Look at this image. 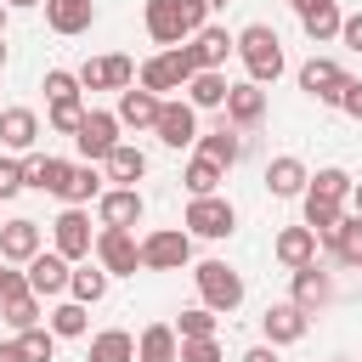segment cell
I'll return each instance as SVG.
<instances>
[{
    "instance_id": "obj_1",
    "label": "cell",
    "mask_w": 362,
    "mask_h": 362,
    "mask_svg": "<svg viewBox=\"0 0 362 362\" xmlns=\"http://www.w3.org/2000/svg\"><path fill=\"white\" fill-rule=\"evenodd\" d=\"M141 23H147V34L170 51V45H187L192 34L209 28V0H147V6H141Z\"/></svg>"
},
{
    "instance_id": "obj_2",
    "label": "cell",
    "mask_w": 362,
    "mask_h": 362,
    "mask_svg": "<svg viewBox=\"0 0 362 362\" xmlns=\"http://www.w3.org/2000/svg\"><path fill=\"white\" fill-rule=\"evenodd\" d=\"M238 62L249 68V85H272L288 62H283V40H277V28L272 23H249V28H238Z\"/></svg>"
},
{
    "instance_id": "obj_3",
    "label": "cell",
    "mask_w": 362,
    "mask_h": 362,
    "mask_svg": "<svg viewBox=\"0 0 362 362\" xmlns=\"http://www.w3.org/2000/svg\"><path fill=\"white\" fill-rule=\"evenodd\" d=\"M192 74H198L192 51H187V45H170V51H158V57H147V62L136 68V85L153 90V96H164V90H187Z\"/></svg>"
},
{
    "instance_id": "obj_4",
    "label": "cell",
    "mask_w": 362,
    "mask_h": 362,
    "mask_svg": "<svg viewBox=\"0 0 362 362\" xmlns=\"http://www.w3.org/2000/svg\"><path fill=\"white\" fill-rule=\"evenodd\" d=\"M192 260V232L187 226H158L141 238V272H181Z\"/></svg>"
},
{
    "instance_id": "obj_5",
    "label": "cell",
    "mask_w": 362,
    "mask_h": 362,
    "mask_svg": "<svg viewBox=\"0 0 362 362\" xmlns=\"http://www.w3.org/2000/svg\"><path fill=\"white\" fill-rule=\"evenodd\" d=\"M192 283H198V300H204L209 311H238V305H243V277H238L226 260H204V266L192 272Z\"/></svg>"
},
{
    "instance_id": "obj_6",
    "label": "cell",
    "mask_w": 362,
    "mask_h": 362,
    "mask_svg": "<svg viewBox=\"0 0 362 362\" xmlns=\"http://www.w3.org/2000/svg\"><path fill=\"white\" fill-rule=\"evenodd\" d=\"M192 238H209V243H221V238H232L238 232V209L221 198V192H209V198H192L187 204V221H181Z\"/></svg>"
},
{
    "instance_id": "obj_7",
    "label": "cell",
    "mask_w": 362,
    "mask_h": 362,
    "mask_svg": "<svg viewBox=\"0 0 362 362\" xmlns=\"http://www.w3.org/2000/svg\"><path fill=\"white\" fill-rule=\"evenodd\" d=\"M51 249L62 255V260H90V249H96V232H90V215L85 209H62L57 221H51Z\"/></svg>"
},
{
    "instance_id": "obj_8",
    "label": "cell",
    "mask_w": 362,
    "mask_h": 362,
    "mask_svg": "<svg viewBox=\"0 0 362 362\" xmlns=\"http://www.w3.org/2000/svg\"><path fill=\"white\" fill-rule=\"evenodd\" d=\"M96 266L107 277H136L141 272V243L130 232H119V226H102L96 232Z\"/></svg>"
},
{
    "instance_id": "obj_9",
    "label": "cell",
    "mask_w": 362,
    "mask_h": 362,
    "mask_svg": "<svg viewBox=\"0 0 362 362\" xmlns=\"http://www.w3.org/2000/svg\"><path fill=\"white\" fill-rule=\"evenodd\" d=\"M345 85H351V74H345L334 57H311V62L300 68V90H305L311 102H322V107H339Z\"/></svg>"
},
{
    "instance_id": "obj_10",
    "label": "cell",
    "mask_w": 362,
    "mask_h": 362,
    "mask_svg": "<svg viewBox=\"0 0 362 362\" xmlns=\"http://www.w3.org/2000/svg\"><path fill=\"white\" fill-rule=\"evenodd\" d=\"M74 147H79V158H85V164H107V153L119 147V113L90 107V113H85V124H79V136H74Z\"/></svg>"
},
{
    "instance_id": "obj_11",
    "label": "cell",
    "mask_w": 362,
    "mask_h": 362,
    "mask_svg": "<svg viewBox=\"0 0 362 362\" xmlns=\"http://www.w3.org/2000/svg\"><path fill=\"white\" fill-rule=\"evenodd\" d=\"M28 288L40 294V300H57V294H68V277H74V260H62L57 249H40L28 266Z\"/></svg>"
},
{
    "instance_id": "obj_12",
    "label": "cell",
    "mask_w": 362,
    "mask_h": 362,
    "mask_svg": "<svg viewBox=\"0 0 362 362\" xmlns=\"http://www.w3.org/2000/svg\"><path fill=\"white\" fill-rule=\"evenodd\" d=\"M305 328H311V317H305L294 300H277V305H266V317H260L266 345H300V339H305Z\"/></svg>"
},
{
    "instance_id": "obj_13",
    "label": "cell",
    "mask_w": 362,
    "mask_h": 362,
    "mask_svg": "<svg viewBox=\"0 0 362 362\" xmlns=\"http://www.w3.org/2000/svg\"><path fill=\"white\" fill-rule=\"evenodd\" d=\"M153 130H158V141L175 147V153H181V147H198V107H192V102H164V113H158Z\"/></svg>"
},
{
    "instance_id": "obj_14",
    "label": "cell",
    "mask_w": 362,
    "mask_h": 362,
    "mask_svg": "<svg viewBox=\"0 0 362 362\" xmlns=\"http://www.w3.org/2000/svg\"><path fill=\"white\" fill-rule=\"evenodd\" d=\"M141 215H147V204H141V192H136V187H107V192L96 198V221H102V226L130 232Z\"/></svg>"
},
{
    "instance_id": "obj_15",
    "label": "cell",
    "mask_w": 362,
    "mask_h": 362,
    "mask_svg": "<svg viewBox=\"0 0 362 362\" xmlns=\"http://www.w3.org/2000/svg\"><path fill=\"white\" fill-rule=\"evenodd\" d=\"M79 85L85 90H130L136 85V62L130 57H96L79 68Z\"/></svg>"
},
{
    "instance_id": "obj_16",
    "label": "cell",
    "mask_w": 362,
    "mask_h": 362,
    "mask_svg": "<svg viewBox=\"0 0 362 362\" xmlns=\"http://www.w3.org/2000/svg\"><path fill=\"white\" fill-rule=\"evenodd\" d=\"M68 175H74V164H68V158H51V153H23V187H34V192H57V198H62Z\"/></svg>"
},
{
    "instance_id": "obj_17",
    "label": "cell",
    "mask_w": 362,
    "mask_h": 362,
    "mask_svg": "<svg viewBox=\"0 0 362 362\" xmlns=\"http://www.w3.org/2000/svg\"><path fill=\"white\" fill-rule=\"evenodd\" d=\"M294 11H300V28H305V40H317V45L339 40V28H345V11H339V0H300Z\"/></svg>"
},
{
    "instance_id": "obj_18",
    "label": "cell",
    "mask_w": 362,
    "mask_h": 362,
    "mask_svg": "<svg viewBox=\"0 0 362 362\" xmlns=\"http://www.w3.org/2000/svg\"><path fill=\"white\" fill-rule=\"evenodd\" d=\"M221 119H226V124H238V130H255V124L266 119V90H260V85H249V79H243V85H232V90H226Z\"/></svg>"
},
{
    "instance_id": "obj_19",
    "label": "cell",
    "mask_w": 362,
    "mask_h": 362,
    "mask_svg": "<svg viewBox=\"0 0 362 362\" xmlns=\"http://www.w3.org/2000/svg\"><path fill=\"white\" fill-rule=\"evenodd\" d=\"M305 187H311V170H305L294 153H277V158L266 164V192H272V198H305Z\"/></svg>"
},
{
    "instance_id": "obj_20",
    "label": "cell",
    "mask_w": 362,
    "mask_h": 362,
    "mask_svg": "<svg viewBox=\"0 0 362 362\" xmlns=\"http://www.w3.org/2000/svg\"><path fill=\"white\" fill-rule=\"evenodd\" d=\"M272 255H277V266H288V272H300V266H311L317 260V232L300 221V226H283L277 238H272Z\"/></svg>"
},
{
    "instance_id": "obj_21",
    "label": "cell",
    "mask_w": 362,
    "mask_h": 362,
    "mask_svg": "<svg viewBox=\"0 0 362 362\" xmlns=\"http://www.w3.org/2000/svg\"><path fill=\"white\" fill-rule=\"evenodd\" d=\"M288 277H294V305H300L305 317H317V311L334 300V277H328L317 260H311V266H300V272H288Z\"/></svg>"
},
{
    "instance_id": "obj_22",
    "label": "cell",
    "mask_w": 362,
    "mask_h": 362,
    "mask_svg": "<svg viewBox=\"0 0 362 362\" xmlns=\"http://www.w3.org/2000/svg\"><path fill=\"white\" fill-rule=\"evenodd\" d=\"M34 255H40V221H28V215L6 221V226H0V260H11V266H28Z\"/></svg>"
},
{
    "instance_id": "obj_23",
    "label": "cell",
    "mask_w": 362,
    "mask_h": 362,
    "mask_svg": "<svg viewBox=\"0 0 362 362\" xmlns=\"http://www.w3.org/2000/svg\"><path fill=\"white\" fill-rule=\"evenodd\" d=\"M34 141H40V113L34 107H0V147L34 153Z\"/></svg>"
},
{
    "instance_id": "obj_24",
    "label": "cell",
    "mask_w": 362,
    "mask_h": 362,
    "mask_svg": "<svg viewBox=\"0 0 362 362\" xmlns=\"http://www.w3.org/2000/svg\"><path fill=\"white\" fill-rule=\"evenodd\" d=\"M187 51H192V62H198V68H226V57H238V34H226L221 23H209L204 34H192V40H187Z\"/></svg>"
},
{
    "instance_id": "obj_25",
    "label": "cell",
    "mask_w": 362,
    "mask_h": 362,
    "mask_svg": "<svg viewBox=\"0 0 362 362\" xmlns=\"http://www.w3.org/2000/svg\"><path fill=\"white\" fill-rule=\"evenodd\" d=\"M113 113H119V124H130V130H153L158 113H164V96L130 85V90H119V107H113Z\"/></svg>"
},
{
    "instance_id": "obj_26",
    "label": "cell",
    "mask_w": 362,
    "mask_h": 362,
    "mask_svg": "<svg viewBox=\"0 0 362 362\" xmlns=\"http://www.w3.org/2000/svg\"><path fill=\"white\" fill-rule=\"evenodd\" d=\"M45 23L51 34H85L96 23V0H45Z\"/></svg>"
},
{
    "instance_id": "obj_27",
    "label": "cell",
    "mask_w": 362,
    "mask_h": 362,
    "mask_svg": "<svg viewBox=\"0 0 362 362\" xmlns=\"http://www.w3.org/2000/svg\"><path fill=\"white\" fill-rule=\"evenodd\" d=\"M136 362H181V334H175L170 322L141 328V339H136Z\"/></svg>"
},
{
    "instance_id": "obj_28",
    "label": "cell",
    "mask_w": 362,
    "mask_h": 362,
    "mask_svg": "<svg viewBox=\"0 0 362 362\" xmlns=\"http://www.w3.org/2000/svg\"><path fill=\"white\" fill-rule=\"evenodd\" d=\"M198 153H204V158H215L221 170H232V164L243 158V136H238V124H226V119H221L209 136H198Z\"/></svg>"
},
{
    "instance_id": "obj_29",
    "label": "cell",
    "mask_w": 362,
    "mask_h": 362,
    "mask_svg": "<svg viewBox=\"0 0 362 362\" xmlns=\"http://www.w3.org/2000/svg\"><path fill=\"white\" fill-rule=\"evenodd\" d=\"M85 362H136V339L124 328H102V334H90Z\"/></svg>"
},
{
    "instance_id": "obj_30",
    "label": "cell",
    "mask_w": 362,
    "mask_h": 362,
    "mask_svg": "<svg viewBox=\"0 0 362 362\" xmlns=\"http://www.w3.org/2000/svg\"><path fill=\"white\" fill-rule=\"evenodd\" d=\"M226 90H232V85H226L221 68H198L192 85H187V102H192V107H226Z\"/></svg>"
},
{
    "instance_id": "obj_31",
    "label": "cell",
    "mask_w": 362,
    "mask_h": 362,
    "mask_svg": "<svg viewBox=\"0 0 362 362\" xmlns=\"http://www.w3.org/2000/svg\"><path fill=\"white\" fill-rule=\"evenodd\" d=\"M147 175V153L141 147H130V141H119L113 153H107V181H119V187H136Z\"/></svg>"
},
{
    "instance_id": "obj_32",
    "label": "cell",
    "mask_w": 362,
    "mask_h": 362,
    "mask_svg": "<svg viewBox=\"0 0 362 362\" xmlns=\"http://www.w3.org/2000/svg\"><path fill=\"white\" fill-rule=\"evenodd\" d=\"M221 181H226V170H221L215 158H204V153H192V164H187V175H181V187H187L192 198H209V192H221Z\"/></svg>"
},
{
    "instance_id": "obj_33",
    "label": "cell",
    "mask_w": 362,
    "mask_h": 362,
    "mask_svg": "<svg viewBox=\"0 0 362 362\" xmlns=\"http://www.w3.org/2000/svg\"><path fill=\"white\" fill-rule=\"evenodd\" d=\"M107 187H102V175H96V164H74V175H68V187H62V204L68 209H85L90 198H102Z\"/></svg>"
},
{
    "instance_id": "obj_34",
    "label": "cell",
    "mask_w": 362,
    "mask_h": 362,
    "mask_svg": "<svg viewBox=\"0 0 362 362\" xmlns=\"http://www.w3.org/2000/svg\"><path fill=\"white\" fill-rule=\"evenodd\" d=\"M351 175L339 170V164H328V170H317L311 175V187H305V198H322V204H351Z\"/></svg>"
},
{
    "instance_id": "obj_35",
    "label": "cell",
    "mask_w": 362,
    "mask_h": 362,
    "mask_svg": "<svg viewBox=\"0 0 362 362\" xmlns=\"http://www.w3.org/2000/svg\"><path fill=\"white\" fill-rule=\"evenodd\" d=\"M45 322H51V334H57V339H79V334L90 328V305H79V300H57Z\"/></svg>"
},
{
    "instance_id": "obj_36",
    "label": "cell",
    "mask_w": 362,
    "mask_h": 362,
    "mask_svg": "<svg viewBox=\"0 0 362 362\" xmlns=\"http://www.w3.org/2000/svg\"><path fill=\"white\" fill-rule=\"evenodd\" d=\"M102 294H107V272L79 260V266H74V277H68V300H79V305H96Z\"/></svg>"
},
{
    "instance_id": "obj_37",
    "label": "cell",
    "mask_w": 362,
    "mask_h": 362,
    "mask_svg": "<svg viewBox=\"0 0 362 362\" xmlns=\"http://www.w3.org/2000/svg\"><path fill=\"white\" fill-rule=\"evenodd\" d=\"M328 249H334V260L362 266V215H345V221H339V232L328 238Z\"/></svg>"
},
{
    "instance_id": "obj_38",
    "label": "cell",
    "mask_w": 362,
    "mask_h": 362,
    "mask_svg": "<svg viewBox=\"0 0 362 362\" xmlns=\"http://www.w3.org/2000/svg\"><path fill=\"white\" fill-rule=\"evenodd\" d=\"M339 221H345V204H322V198H305V226H311L322 243L339 232Z\"/></svg>"
},
{
    "instance_id": "obj_39",
    "label": "cell",
    "mask_w": 362,
    "mask_h": 362,
    "mask_svg": "<svg viewBox=\"0 0 362 362\" xmlns=\"http://www.w3.org/2000/svg\"><path fill=\"white\" fill-rule=\"evenodd\" d=\"M0 317H6V328H11V334H23V328H40V322H45V311H40V294L6 300V305H0Z\"/></svg>"
},
{
    "instance_id": "obj_40",
    "label": "cell",
    "mask_w": 362,
    "mask_h": 362,
    "mask_svg": "<svg viewBox=\"0 0 362 362\" xmlns=\"http://www.w3.org/2000/svg\"><path fill=\"white\" fill-rule=\"evenodd\" d=\"M17 351H23V362H51V356H57V334H51V322L23 328V334H17Z\"/></svg>"
},
{
    "instance_id": "obj_41",
    "label": "cell",
    "mask_w": 362,
    "mask_h": 362,
    "mask_svg": "<svg viewBox=\"0 0 362 362\" xmlns=\"http://www.w3.org/2000/svg\"><path fill=\"white\" fill-rule=\"evenodd\" d=\"M85 102H51V113H45V124L57 130V136H79V124H85Z\"/></svg>"
},
{
    "instance_id": "obj_42",
    "label": "cell",
    "mask_w": 362,
    "mask_h": 362,
    "mask_svg": "<svg viewBox=\"0 0 362 362\" xmlns=\"http://www.w3.org/2000/svg\"><path fill=\"white\" fill-rule=\"evenodd\" d=\"M40 90H45V102H79V90H85V85H79V74H68V68H51Z\"/></svg>"
},
{
    "instance_id": "obj_43",
    "label": "cell",
    "mask_w": 362,
    "mask_h": 362,
    "mask_svg": "<svg viewBox=\"0 0 362 362\" xmlns=\"http://www.w3.org/2000/svg\"><path fill=\"white\" fill-rule=\"evenodd\" d=\"M175 334H181V339H215V311H209V305H192V311H181Z\"/></svg>"
},
{
    "instance_id": "obj_44",
    "label": "cell",
    "mask_w": 362,
    "mask_h": 362,
    "mask_svg": "<svg viewBox=\"0 0 362 362\" xmlns=\"http://www.w3.org/2000/svg\"><path fill=\"white\" fill-rule=\"evenodd\" d=\"M23 294H34V288H28V272L0 266V305H6V300H23Z\"/></svg>"
},
{
    "instance_id": "obj_45",
    "label": "cell",
    "mask_w": 362,
    "mask_h": 362,
    "mask_svg": "<svg viewBox=\"0 0 362 362\" xmlns=\"http://www.w3.org/2000/svg\"><path fill=\"white\" fill-rule=\"evenodd\" d=\"M17 192H23V158L6 153L0 158V198H17Z\"/></svg>"
},
{
    "instance_id": "obj_46",
    "label": "cell",
    "mask_w": 362,
    "mask_h": 362,
    "mask_svg": "<svg viewBox=\"0 0 362 362\" xmlns=\"http://www.w3.org/2000/svg\"><path fill=\"white\" fill-rule=\"evenodd\" d=\"M181 362H221L215 339H181Z\"/></svg>"
},
{
    "instance_id": "obj_47",
    "label": "cell",
    "mask_w": 362,
    "mask_h": 362,
    "mask_svg": "<svg viewBox=\"0 0 362 362\" xmlns=\"http://www.w3.org/2000/svg\"><path fill=\"white\" fill-rule=\"evenodd\" d=\"M339 107H345L351 119H362V79H351V85H345V96H339Z\"/></svg>"
},
{
    "instance_id": "obj_48",
    "label": "cell",
    "mask_w": 362,
    "mask_h": 362,
    "mask_svg": "<svg viewBox=\"0 0 362 362\" xmlns=\"http://www.w3.org/2000/svg\"><path fill=\"white\" fill-rule=\"evenodd\" d=\"M339 40H345L351 51H362V11H351V17H345V28H339Z\"/></svg>"
},
{
    "instance_id": "obj_49",
    "label": "cell",
    "mask_w": 362,
    "mask_h": 362,
    "mask_svg": "<svg viewBox=\"0 0 362 362\" xmlns=\"http://www.w3.org/2000/svg\"><path fill=\"white\" fill-rule=\"evenodd\" d=\"M243 362H277V345H249Z\"/></svg>"
},
{
    "instance_id": "obj_50",
    "label": "cell",
    "mask_w": 362,
    "mask_h": 362,
    "mask_svg": "<svg viewBox=\"0 0 362 362\" xmlns=\"http://www.w3.org/2000/svg\"><path fill=\"white\" fill-rule=\"evenodd\" d=\"M0 362H23V351H17V339H0Z\"/></svg>"
},
{
    "instance_id": "obj_51",
    "label": "cell",
    "mask_w": 362,
    "mask_h": 362,
    "mask_svg": "<svg viewBox=\"0 0 362 362\" xmlns=\"http://www.w3.org/2000/svg\"><path fill=\"white\" fill-rule=\"evenodd\" d=\"M11 11H34V6H45V0H6Z\"/></svg>"
},
{
    "instance_id": "obj_52",
    "label": "cell",
    "mask_w": 362,
    "mask_h": 362,
    "mask_svg": "<svg viewBox=\"0 0 362 362\" xmlns=\"http://www.w3.org/2000/svg\"><path fill=\"white\" fill-rule=\"evenodd\" d=\"M351 215H362V181L351 187Z\"/></svg>"
},
{
    "instance_id": "obj_53",
    "label": "cell",
    "mask_w": 362,
    "mask_h": 362,
    "mask_svg": "<svg viewBox=\"0 0 362 362\" xmlns=\"http://www.w3.org/2000/svg\"><path fill=\"white\" fill-rule=\"evenodd\" d=\"M6 17H11V6H6V0H0V40H6Z\"/></svg>"
},
{
    "instance_id": "obj_54",
    "label": "cell",
    "mask_w": 362,
    "mask_h": 362,
    "mask_svg": "<svg viewBox=\"0 0 362 362\" xmlns=\"http://www.w3.org/2000/svg\"><path fill=\"white\" fill-rule=\"evenodd\" d=\"M0 68H6V40H0Z\"/></svg>"
},
{
    "instance_id": "obj_55",
    "label": "cell",
    "mask_w": 362,
    "mask_h": 362,
    "mask_svg": "<svg viewBox=\"0 0 362 362\" xmlns=\"http://www.w3.org/2000/svg\"><path fill=\"white\" fill-rule=\"evenodd\" d=\"M209 6H232V0H209Z\"/></svg>"
},
{
    "instance_id": "obj_56",
    "label": "cell",
    "mask_w": 362,
    "mask_h": 362,
    "mask_svg": "<svg viewBox=\"0 0 362 362\" xmlns=\"http://www.w3.org/2000/svg\"><path fill=\"white\" fill-rule=\"evenodd\" d=\"M288 6H300V0H288Z\"/></svg>"
},
{
    "instance_id": "obj_57",
    "label": "cell",
    "mask_w": 362,
    "mask_h": 362,
    "mask_svg": "<svg viewBox=\"0 0 362 362\" xmlns=\"http://www.w3.org/2000/svg\"><path fill=\"white\" fill-rule=\"evenodd\" d=\"M334 362H345V356H334Z\"/></svg>"
}]
</instances>
